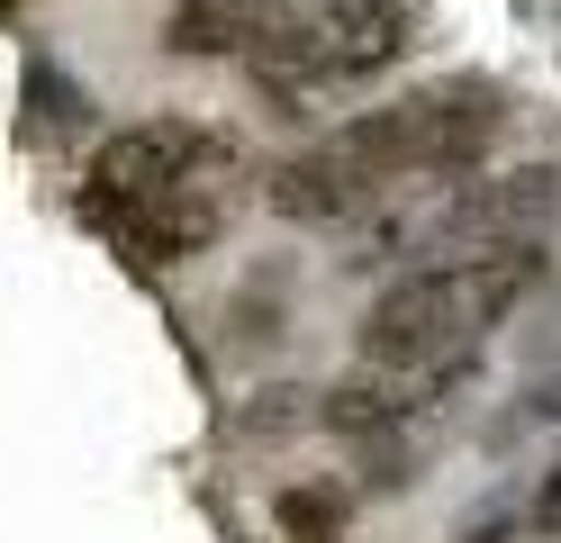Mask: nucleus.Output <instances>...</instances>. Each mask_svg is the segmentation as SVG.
Returning a JSON list of instances; mask_svg holds the SVG:
<instances>
[{
  "label": "nucleus",
  "mask_w": 561,
  "mask_h": 543,
  "mask_svg": "<svg viewBox=\"0 0 561 543\" xmlns=\"http://www.w3.org/2000/svg\"><path fill=\"white\" fill-rule=\"evenodd\" d=\"M344 163H363L371 181H416V172H471L489 145H499V91L480 82H426V91H399L344 118L335 136Z\"/></svg>",
  "instance_id": "7ed1b4c3"
},
{
  "label": "nucleus",
  "mask_w": 561,
  "mask_h": 543,
  "mask_svg": "<svg viewBox=\"0 0 561 543\" xmlns=\"http://www.w3.org/2000/svg\"><path fill=\"white\" fill-rule=\"evenodd\" d=\"M543 272H552L543 236L499 245V253H462V263H408L390 290H371L354 344L380 372H444V362H471L543 290Z\"/></svg>",
  "instance_id": "f257e3e1"
},
{
  "label": "nucleus",
  "mask_w": 561,
  "mask_h": 543,
  "mask_svg": "<svg viewBox=\"0 0 561 543\" xmlns=\"http://www.w3.org/2000/svg\"><path fill=\"white\" fill-rule=\"evenodd\" d=\"M390 181H371L363 163H344L335 145H308V155H280L272 181H263V200L272 217H290V227H344V217H363Z\"/></svg>",
  "instance_id": "0eeeda50"
},
{
  "label": "nucleus",
  "mask_w": 561,
  "mask_h": 543,
  "mask_svg": "<svg viewBox=\"0 0 561 543\" xmlns=\"http://www.w3.org/2000/svg\"><path fill=\"white\" fill-rule=\"evenodd\" d=\"M561 227V172L552 163H516V172H489V181H462L435 208V236H426V263H462V253H499V245H525V236H552Z\"/></svg>",
  "instance_id": "39448f33"
},
{
  "label": "nucleus",
  "mask_w": 561,
  "mask_h": 543,
  "mask_svg": "<svg viewBox=\"0 0 561 543\" xmlns=\"http://www.w3.org/2000/svg\"><path fill=\"white\" fill-rule=\"evenodd\" d=\"M525 534H561V462L535 480V498H525Z\"/></svg>",
  "instance_id": "9d476101"
},
{
  "label": "nucleus",
  "mask_w": 561,
  "mask_h": 543,
  "mask_svg": "<svg viewBox=\"0 0 561 543\" xmlns=\"http://www.w3.org/2000/svg\"><path fill=\"white\" fill-rule=\"evenodd\" d=\"M272 525H280V543H344L354 534V498L327 480H290L272 498Z\"/></svg>",
  "instance_id": "6e6552de"
},
{
  "label": "nucleus",
  "mask_w": 561,
  "mask_h": 543,
  "mask_svg": "<svg viewBox=\"0 0 561 543\" xmlns=\"http://www.w3.org/2000/svg\"><path fill=\"white\" fill-rule=\"evenodd\" d=\"M318 417V389H263V408H244V434H290Z\"/></svg>",
  "instance_id": "1a4fd4ad"
},
{
  "label": "nucleus",
  "mask_w": 561,
  "mask_h": 543,
  "mask_svg": "<svg viewBox=\"0 0 561 543\" xmlns=\"http://www.w3.org/2000/svg\"><path fill=\"white\" fill-rule=\"evenodd\" d=\"M416 46V10L408 0H318V10H272L244 46V72L299 109L308 91H354L371 72H390Z\"/></svg>",
  "instance_id": "f03ea898"
},
{
  "label": "nucleus",
  "mask_w": 561,
  "mask_h": 543,
  "mask_svg": "<svg viewBox=\"0 0 561 543\" xmlns=\"http://www.w3.org/2000/svg\"><path fill=\"white\" fill-rule=\"evenodd\" d=\"M471 543H525V534H516V525H480Z\"/></svg>",
  "instance_id": "f8f14e48"
},
{
  "label": "nucleus",
  "mask_w": 561,
  "mask_h": 543,
  "mask_svg": "<svg viewBox=\"0 0 561 543\" xmlns=\"http://www.w3.org/2000/svg\"><path fill=\"white\" fill-rule=\"evenodd\" d=\"M163 10H218V19H272L280 0H163Z\"/></svg>",
  "instance_id": "9b49d317"
},
{
  "label": "nucleus",
  "mask_w": 561,
  "mask_h": 543,
  "mask_svg": "<svg viewBox=\"0 0 561 543\" xmlns=\"http://www.w3.org/2000/svg\"><path fill=\"white\" fill-rule=\"evenodd\" d=\"M100 227H110L136 263H154V272H172V263H199L208 245L227 236V200L208 191H163V200H127V208H91Z\"/></svg>",
  "instance_id": "423d86ee"
},
{
  "label": "nucleus",
  "mask_w": 561,
  "mask_h": 543,
  "mask_svg": "<svg viewBox=\"0 0 561 543\" xmlns=\"http://www.w3.org/2000/svg\"><path fill=\"white\" fill-rule=\"evenodd\" d=\"M236 172V136L227 127H199V118H146V127H118L91 145V181L82 200L91 208H127V200H163V191H199V181Z\"/></svg>",
  "instance_id": "20e7f679"
}]
</instances>
